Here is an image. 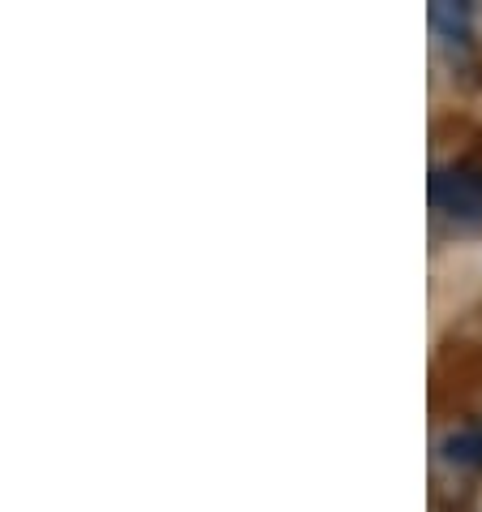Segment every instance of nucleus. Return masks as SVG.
Returning <instances> with one entry per match:
<instances>
[{"label":"nucleus","instance_id":"nucleus-2","mask_svg":"<svg viewBox=\"0 0 482 512\" xmlns=\"http://www.w3.org/2000/svg\"><path fill=\"white\" fill-rule=\"evenodd\" d=\"M439 461L452 469H482V422H465L439 439Z\"/></svg>","mask_w":482,"mask_h":512},{"label":"nucleus","instance_id":"nucleus-3","mask_svg":"<svg viewBox=\"0 0 482 512\" xmlns=\"http://www.w3.org/2000/svg\"><path fill=\"white\" fill-rule=\"evenodd\" d=\"M431 22L435 31L457 48H470V5H452V0H439L431 9Z\"/></svg>","mask_w":482,"mask_h":512},{"label":"nucleus","instance_id":"nucleus-1","mask_svg":"<svg viewBox=\"0 0 482 512\" xmlns=\"http://www.w3.org/2000/svg\"><path fill=\"white\" fill-rule=\"evenodd\" d=\"M431 203L452 220H482V168H435Z\"/></svg>","mask_w":482,"mask_h":512}]
</instances>
